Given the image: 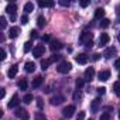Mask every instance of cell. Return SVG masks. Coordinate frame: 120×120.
Returning <instances> with one entry per match:
<instances>
[{
  "label": "cell",
  "instance_id": "obj_1",
  "mask_svg": "<svg viewBox=\"0 0 120 120\" xmlns=\"http://www.w3.org/2000/svg\"><path fill=\"white\" fill-rule=\"evenodd\" d=\"M92 38H93V34L89 33V31H85V33L81 34V37H79V42H81V44H85L86 47H92V45H93Z\"/></svg>",
  "mask_w": 120,
  "mask_h": 120
},
{
  "label": "cell",
  "instance_id": "obj_6",
  "mask_svg": "<svg viewBox=\"0 0 120 120\" xmlns=\"http://www.w3.org/2000/svg\"><path fill=\"white\" fill-rule=\"evenodd\" d=\"M74 113H75V106H74V105H69V106H67V107L62 110L64 117H72Z\"/></svg>",
  "mask_w": 120,
  "mask_h": 120
},
{
  "label": "cell",
  "instance_id": "obj_19",
  "mask_svg": "<svg viewBox=\"0 0 120 120\" xmlns=\"http://www.w3.org/2000/svg\"><path fill=\"white\" fill-rule=\"evenodd\" d=\"M51 64H52L51 58H49V59H42V61H41V69H44V71H45V69H47Z\"/></svg>",
  "mask_w": 120,
  "mask_h": 120
},
{
  "label": "cell",
  "instance_id": "obj_26",
  "mask_svg": "<svg viewBox=\"0 0 120 120\" xmlns=\"http://www.w3.org/2000/svg\"><path fill=\"white\" fill-rule=\"evenodd\" d=\"M109 26H110V20H109V19H103V20H100V27L106 28V27H109Z\"/></svg>",
  "mask_w": 120,
  "mask_h": 120
},
{
  "label": "cell",
  "instance_id": "obj_12",
  "mask_svg": "<svg viewBox=\"0 0 120 120\" xmlns=\"http://www.w3.org/2000/svg\"><path fill=\"white\" fill-rule=\"evenodd\" d=\"M19 103H20V98H19V95L17 93H14L13 95V98H11V100L9 102V107L11 109V107H17L19 106Z\"/></svg>",
  "mask_w": 120,
  "mask_h": 120
},
{
  "label": "cell",
  "instance_id": "obj_20",
  "mask_svg": "<svg viewBox=\"0 0 120 120\" xmlns=\"http://www.w3.org/2000/svg\"><path fill=\"white\" fill-rule=\"evenodd\" d=\"M103 16H105V10H103V9H98V10L95 11V19L103 20Z\"/></svg>",
  "mask_w": 120,
  "mask_h": 120
},
{
  "label": "cell",
  "instance_id": "obj_15",
  "mask_svg": "<svg viewBox=\"0 0 120 120\" xmlns=\"http://www.w3.org/2000/svg\"><path fill=\"white\" fill-rule=\"evenodd\" d=\"M99 107H100V99H95V100L92 102V105H90V110H92L93 113H98Z\"/></svg>",
  "mask_w": 120,
  "mask_h": 120
},
{
  "label": "cell",
  "instance_id": "obj_48",
  "mask_svg": "<svg viewBox=\"0 0 120 120\" xmlns=\"http://www.w3.org/2000/svg\"><path fill=\"white\" fill-rule=\"evenodd\" d=\"M117 40H119V42H120V33H119V35H117Z\"/></svg>",
  "mask_w": 120,
  "mask_h": 120
},
{
  "label": "cell",
  "instance_id": "obj_24",
  "mask_svg": "<svg viewBox=\"0 0 120 120\" xmlns=\"http://www.w3.org/2000/svg\"><path fill=\"white\" fill-rule=\"evenodd\" d=\"M33 10H34V4H33L31 2L26 3V6H24V11H26V13H30V11H33Z\"/></svg>",
  "mask_w": 120,
  "mask_h": 120
},
{
  "label": "cell",
  "instance_id": "obj_38",
  "mask_svg": "<svg viewBox=\"0 0 120 120\" xmlns=\"http://www.w3.org/2000/svg\"><path fill=\"white\" fill-rule=\"evenodd\" d=\"M37 106H38L40 109H42V106H44V103H42V99H41V98H38V99H37Z\"/></svg>",
  "mask_w": 120,
  "mask_h": 120
},
{
  "label": "cell",
  "instance_id": "obj_13",
  "mask_svg": "<svg viewBox=\"0 0 120 120\" xmlns=\"http://www.w3.org/2000/svg\"><path fill=\"white\" fill-rule=\"evenodd\" d=\"M19 34H20V28H19V27H11V28L9 30V37H10V38H17Z\"/></svg>",
  "mask_w": 120,
  "mask_h": 120
},
{
  "label": "cell",
  "instance_id": "obj_43",
  "mask_svg": "<svg viewBox=\"0 0 120 120\" xmlns=\"http://www.w3.org/2000/svg\"><path fill=\"white\" fill-rule=\"evenodd\" d=\"M81 6H82V7H88V6H89V2H88V0H82V2H81Z\"/></svg>",
  "mask_w": 120,
  "mask_h": 120
},
{
  "label": "cell",
  "instance_id": "obj_2",
  "mask_svg": "<svg viewBox=\"0 0 120 120\" xmlns=\"http://www.w3.org/2000/svg\"><path fill=\"white\" fill-rule=\"evenodd\" d=\"M71 69H72V64L68 62V61H62L61 64L56 67V71H58L59 74H68Z\"/></svg>",
  "mask_w": 120,
  "mask_h": 120
},
{
  "label": "cell",
  "instance_id": "obj_11",
  "mask_svg": "<svg viewBox=\"0 0 120 120\" xmlns=\"http://www.w3.org/2000/svg\"><path fill=\"white\" fill-rule=\"evenodd\" d=\"M93 76H95V69L93 68H88L86 71H85V81H88V82H90L92 79H93Z\"/></svg>",
  "mask_w": 120,
  "mask_h": 120
},
{
  "label": "cell",
  "instance_id": "obj_30",
  "mask_svg": "<svg viewBox=\"0 0 120 120\" xmlns=\"http://www.w3.org/2000/svg\"><path fill=\"white\" fill-rule=\"evenodd\" d=\"M6 26H7V21H6V17H0V27L2 28H6Z\"/></svg>",
  "mask_w": 120,
  "mask_h": 120
},
{
  "label": "cell",
  "instance_id": "obj_41",
  "mask_svg": "<svg viewBox=\"0 0 120 120\" xmlns=\"http://www.w3.org/2000/svg\"><path fill=\"white\" fill-rule=\"evenodd\" d=\"M30 37H31V38H37V37H38V33H37V31H34V30H33V31H31V33H30Z\"/></svg>",
  "mask_w": 120,
  "mask_h": 120
},
{
  "label": "cell",
  "instance_id": "obj_7",
  "mask_svg": "<svg viewBox=\"0 0 120 120\" xmlns=\"http://www.w3.org/2000/svg\"><path fill=\"white\" fill-rule=\"evenodd\" d=\"M16 117H19V119H23V120H28V113H27V110L26 109H21V107H19L17 110H16Z\"/></svg>",
  "mask_w": 120,
  "mask_h": 120
},
{
  "label": "cell",
  "instance_id": "obj_21",
  "mask_svg": "<svg viewBox=\"0 0 120 120\" xmlns=\"http://www.w3.org/2000/svg\"><path fill=\"white\" fill-rule=\"evenodd\" d=\"M24 68H26V71L30 74V72H34V69H35V64L34 62H27L26 65H24Z\"/></svg>",
  "mask_w": 120,
  "mask_h": 120
},
{
  "label": "cell",
  "instance_id": "obj_42",
  "mask_svg": "<svg viewBox=\"0 0 120 120\" xmlns=\"http://www.w3.org/2000/svg\"><path fill=\"white\" fill-rule=\"evenodd\" d=\"M83 117H85V112H79L78 113V120H83Z\"/></svg>",
  "mask_w": 120,
  "mask_h": 120
},
{
  "label": "cell",
  "instance_id": "obj_23",
  "mask_svg": "<svg viewBox=\"0 0 120 120\" xmlns=\"http://www.w3.org/2000/svg\"><path fill=\"white\" fill-rule=\"evenodd\" d=\"M38 6L40 7H54V2H42V0H40Z\"/></svg>",
  "mask_w": 120,
  "mask_h": 120
},
{
  "label": "cell",
  "instance_id": "obj_10",
  "mask_svg": "<svg viewBox=\"0 0 120 120\" xmlns=\"http://www.w3.org/2000/svg\"><path fill=\"white\" fill-rule=\"evenodd\" d=\"M98 78H99V81H102V82H106V81H109V78H110V71H100L99 72V75H98Z\"/></svg>",
  "mask_w": 120,
  "mask_h": 120
},
{
  "label": "cell",
  "instance_id": "obj_29",
  "mask_svg": "<svg viewBox=\"0 0 120 120\" xmlns=\"http://www.w3.org/2000/svg\"><path fill=\"white\" fill-rule=\"evenodd\" d=\"M23 102H24V103H31V102H33V95L27 93V95L23 98Z\"/></svg>",
  "mask_w": 120,
  "mask_h": 120
},
{
  "label": "cell",
  "instance_id": "obj_36",
  "mask_svg": "<svg viewBox=\"0 0 120 120\" xmlns=\"http://www.w3.org/2000/svg\"><path fill=\"white\" fill-rule=\"evenodd\" d=\"M62 56L61 55H52V58H51V61L52 62H55V61H59V59H61Z\"/></svg>",
  "mask_w": 120,
  "mask_h": 120
},
{
  "label": "cell",
  "instance_id": "obj_31",
  "mask_svg": "<svg viewBox=\"0 0 120 120\" xmlns=\"http://www.w3.org/2000/svg\"><path fill=\"white\" fill-rule=\"evenodd\" d=\"M31 47H33V44H31V41H27V42L24 44V52H28V51L31 49Z\"/></svg>",
  "mask_w": 120,
  "mask_h": 120
},
{
  "label": "cell",
  "instance_id": "obj_39",
  "mask_svg": "<svg viewBox=\"0 0 120 120\" xmlns=\"http://www.w3.org/2000/svg\"><path fill=\"white\" fill-rule=\"evenodd\" d=\"M0 59H2V61L6 59V51L4 49H2V52H0Z\"/></svg>",
  "mask_w": 120,
  "mask_h": 120
},
{
  "label": "cell",
  "instance_id": "obj_17",
  "mask_svg": "<svg viewBox=\"0 0 120 120\" xmlns=\"http://www.w3.org/2000/svg\"><path fill=\"white\" fill-rule=\"evenodd\" d=\"M109 40H110L109 35H107L106 33H103V34L100 35V38H99V44H100V47H102V45H106V44L109 42Z\"/></svg>",
  "mask_w": 120,
  "mask_h": 120
},
{
  "label": "cell",
  "instance_id": "obj_4",
  "mask_svg": "<svg viewBox=\"0 0 120 120\" xmlns=\"http://www.w3.org/2000/svg\"><path fill=\"white\" fill-rule=\"evenodd\" d=\"M51 105L52 106H58V105H61L62 102H65V98L62 96V95H55V96H52L51 98Z\"/></svg>",
  "mask_w": 120,
  "mask_h": 120
},
{
  "label": "cell",
  "instance_id": "obj_44",
  "mask_svg": "<svg viewBox=\"0 0 120 120\" xmlns=\"http://www.w3.org/2000/svg\"><path fill=\"white\" fill-rule=\"evenodd\" d=\"M114 68H119V69H120V58L114 61Z\"/></svg>",
  "mask_w": 120,
  "mask_h": 120
},
{
  "label": "cell",
  "instance_id": "obj_28",
  "mask_svg": "<svg viewBox=\"0 0 120 120\" xmlns=\"http://www.w3.org/2000/svg\"><path fill=\"white\" fill-rule=\"evenodd\" d=\"M75 83H76V88H78V89H81V88L85 85V79H82V78H78Z\"/></svg>",
  "mask_w": 120,
  "mask_h": 120
},
{
  "label": "cell",
  "instance_id": "obj_18",
  "mask_svg": "<svg viewBox=\"0 0 120 120\" xmlns=\"http://www.w3.org/2000/svg\"><path fill=\"white\" fill-rule=\"evenodd\" d=\"M42 82H44V78H42V76H37V78L33 81V88H40V86L42 85Z\"/></svg>",
  "mask_w": 120,
  "mask_h": 120
},
{
  "label": "cell",
  "instance_id": "obj_22",
  "mask_svg": "<svg viewBox=\"0 0 120 120\" xmlns=\"http://www.w3.org/2000/svg\"><path fill=\"white\" fill-rule=\"evenodd\" d=\"M113 90H114L116 96H119V98H120V81H117V82H114V83H113Z\"/></svg>",
  "mask_w": 120,
  "mask_h": 120
},
{
  "label": "cell",
  "instance_id": "obj_14",
  "mask_svg": "<svg viewBox=\"0 0 120 120\" xmlns=\"http://www.w3.org/2000/svg\"><path fill=\"white\" fill-rule=\"evenodd\" d=\"M114 54H116V48H114V47H109V48H106V51H105L103 56L109 59V58H112V56H113Z\"/></svg>",
  "mask_w": 120,
  "mask_h": 120
},
{
  "label": "cell",
  "instance_id": "obj_46",
  "mask_svg": "<svg viewBox=\"0 0 120 120\" xmlns=\"http://www.w3.org/2000/svg\"><path fill=\"white\" fill-rule=\"evenodd\" d=\"M0 90H2V92H0V98L3 99V98H4V95H6V90H4V89H0Z\"/></svg>",
  "mask_w": 120,
  "mask_h": 120
},
{
  "label": "cell",
  "instance_id": "obj_8",
  "mask_svg": "<svg viewBox=\"0 0 120 120\" xmlns=\"http://www.w3.org/2000/svg\"><path fill=\"white\" fill-rule=\"evenodd\" d=\"M75 61H76L79 65H85V64H88L89 58H88V55H86V54H79V55H76V56H75Z\"/></svg>",
  "mask_w": 120,
  "mask_h": 120
},
{
  "label": "cell",
  "instance_id": "obj_32",
  "mask_svg": "<svg viewBox=\"0 0 120 120\" xmlns=\"http://www.w3.org/2000/svg\"><path fill=\"white\" fill-rule=\"evenodd\" d=\"M34 120H45V116H44L42 113H37V114L34 116Z\"/></svg>",
  "mask_w": 120,
  "mask_h": 120
},
{
  "label": "cell",
  "instance_id": "obj_50",
  "mask_svg": "<svg viewBox=\"0 0 120 120\" xmlns=\"http://www.w3.org/2000/svg\"><path fill=\"white\" fill-rule=\"evenodd\" d=\"M119 79H120V74H119Z\"/></svg>",
  "mask_w": 120,
  "mask_h": 120
},
{
  "label": "cell",
  "instance_id": "obj_3",
  "mask_svg": "<svg viewBox=\"0 0 120 120\" xmlns=\"http://www.w3.org/2000/svg\"><path fill=\"white\" fill-rule=\"evenodd\" d=\"M6 11L10 14V17H11V21H14V20H16V11H17V6H16L14 3H10V4H7V7H6Z\"/></svg>",
  "mask_w": 120,
  "mask_h": 120
},
{
  "label": "cell",
  "instance_id": "obj_47",
  "mask_svg": "<svg viewBox=\"0 0 120 120\" xmlns=\"http://www.w3.org/2000/svg\"><path fill=\"white\" fill-rule=\"evenodd\" d=\"M42 40H44V41H49V35H44Z\"/></svg>",
  "mask_w": 120,
  "mask_h": 120
},
{
  "label": "cell",
  "instance_id": "obj_25",
  "mask_svg": "<svg viewBox=\"0 0 120 120\" xmlns=\"http://www.w3.org/2000/svg\"><path fill=\"white\" fill-rule=\"evenodd\" d=\"M17 85H19V88H20V89H23V90H26V89H27V81H26V79H20Z\"/></svg>",
  "mask_w": 120,
  "mask_h": 120
},
{
  "label": "cell",
  "instance_id": "obj_27",
  "mask_svg": "<svg viewBox=\"0 0 120 120\" xmlns=\"http://www.w3.org/2000/svg\"><path fill=\"white\" fill-rule=\"evenodd\" d=\"M37 24H38V27H44V26H45V19H44L42 16H40V17L37 19Z\"/></svg>",
  "mask_w": 120,
  "mask_h": 120
},
{
  "label": "cell",
  "instance_id": "obj_35",
  "mask_svg": "<svg viewBox=\"0 0 120 120\" xmlns=\"http://www.w3.org/2000/svg\"><path fill=\"white\" fill-rule=\"evenodd\" d=\"M81 98H82L81 92H79V90H76V92H75V95H74V99H75V100H79Z\"/></svg>",
  "mask_w": 120,
  "mask_h": 120
},
{
  "label": "cell",
  "instance_id": "obj_16",
  "mask_svg": "<svg viewBox=\"0 0 120 120\" xmlns=\"http://www.w3.org/2000/svg\"><path fill=\"white\" fill-rule=\"evenodd\" d=\"M17 71H19V67H17V65H11L10 69H9V72H7L9 78H14V76L17 75Z\"/></svg>",
  "mask_w": 120,
  "mask_h": 120
},
{
  "label": "cell",
  "instance_id": "obj_33",
  "mask_svg": "<svg viewBox=\"0 0 120 120\" xmlns=\"http://www.w3.org/2000/svg\"><path fill=\"white\" fill-rule=\"evenodd\" d=\"M100 120H110V114H109V113H102Z\"/></svg>",
  "mask_w": 120,
  "mask_h": 120
},
{
  "label": "cell",
  "instance_id": "obj_49",
  "mask_svg": "<svg viewBox=\"0 0 120 120\" xmlns=\"http://www.w3.org/2000/svg\"><path fill=\"white\" fill-rule=\"evenodd\" d=\"M119 119H120V110H119Z\"/></svg>",
  "mask_w": 120,
  "mask_h": 120
},
{
  "label": "cell",
  "instance_id": "obj_9",
  "mask_svg": "<svg viewBox=\"0 0 120 120\" xmlns=\"http://www.w3.org/2000/svg\"><path fill=\"white\" fill-rule=\"evenodd\" d=\"M49 48H51L52 51H59V49L62 48V42L58 41V40H52L51 44H49Z\"/></svg>",
  "mask_w": 120,
  "mask_h": 120
},
{
  "label": "cell",
  "instance_id": "obj_34",
  "mask_svg": "<svg viewBox=\"0 0 120 120\" xmlns=\"http://www.w3.org/2000/svg\"><path fill=\"white\" fill-rule=\"evenodd\" d=\"M21 23H23V24H27V23H28V16H27V14L21 16Z\"/></svg>",
  "mask_w": 120,
  "mask_h": 120
},
{
  "label": "cell",
  "instance_id": "obj_5",
  "mask_svg": "<svg viewBox=\"0 0 120 120\" xmlns=\"http://www.w3.org/2000/svg\"><path fill=\"white\" fill-rule=\"evenodd\" d=\"M44 52H45L44 45H35V47H34V49H33V55H34L35 58L42 56V55H44Z\"/></svg>",
  "mask_w": 120,
  "mask_h": 120
},
{
  "label": "cell",
  "instance_id": "obj_45",
  "mask_svg": "<svg viewBox=\"0 0 120 120\" xmlns=\"http://www.w3.org/2000/svg\"><path fill=\"white\" fill-rule=\"evenodd\" d=\"M99 58H100V55H99V54H95V55L92 56V59H93V61H98Z\"/></svg>",
  "mask_w": 120,
  "mask_h": 120
},
{
  "label": "cell",
  "instance_id": "obj_40",
  "mask_svg": "<svg viewBox=\"0 0 120 120\" xmlns=\"http://www.w3.org/2000/svg\"><path fill=\"white\" fill-rule=\"evenodd\" d=\"M96 90H98V93H99V95H105V92H106V88H98Z\"/></svg>",
  "mask_w": 120,
  "mask_h": 120
},
{
  "label": "cell",
  "instance_id": "obj_37",
  "mask_svg": "<svg viewBox=\"0 0 120 120\" xmlns=\"http://www.w3.org/2000/svg\"><path fill=\"white\" fill-rule=\"evenodd\" d=\"M59 4H61V6H65V7H68L71 3H69V2H67V0H59Z\"/></svg>",
  "mask_w": 120,
  "mask_h": 120
}]
</instances>
